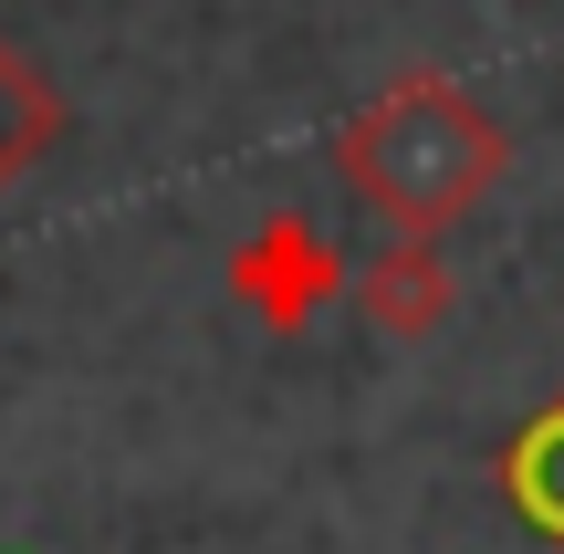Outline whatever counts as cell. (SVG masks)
<instances>
[{
    "label": "cell",
    "mask_w": 564,
    "mask_h": 554,
    "mask_svg": "<svg viewBox=\"0 0 564 554\" xmlns=\"http://www.w3.org/2000/svg\"><path fill=\"white\" fill-rule=\"evenodd\" d=\"M335 178H345V199H356L366 220L449 241V230L512 178V126L491 116L460 74L408 63L398 84H377V95L335 126Z\"/></svg>",
    "instance_id": "obj_1"
},
{
    "label": "cell",
    "mask_w": 564,
    "mask_h": 554,
    "mask_svg": "<svg viewBox=\"0 0 564 554\" xmlns=\"http://www.w3.org/2000/svg\"><path fill=\"white\" fill-rule=\"evenodd\" d=\"M220 283H230V304H241L262 335H303L356 272H345V251L324 241L303 209H272V220H251V241H230Z\"/></svg>",
    "instance_id": "obj_2"
},
{
    "label": "cell",
    "mask_w": 564,
    "mask_h": 554,
    "mask_svg": "<svg viewBox=\"0 0 564 554\" xmlns=\"http://www.w3.org/2000/svg\"><path fill=\"white\" fill-rule=\"evenodd\" d=\"M74 137V105H63V84L42 74L32 53H21L11 32H0V199H11L21 178H32L53 146Z\"/></svg>",
    "instance_id": "obj_4"
},
{
    "label": "cell",
    "mask_w": 564,
    "mask_h": 554,
    "mask_svg": "<svg viewBox=\"0 0 564 554\" xmlns=\"http://www.w3.org/2000/svg\"><path fill=\"white\" fill-rule=\"evenodd\" d=\"M345 293H356L366 335H387V346H429V335L449 325V304H460V272H449V241L387 230V251H377Z\"/></svg>",
    "instance_id": "obj_3"
}]
</instances>
